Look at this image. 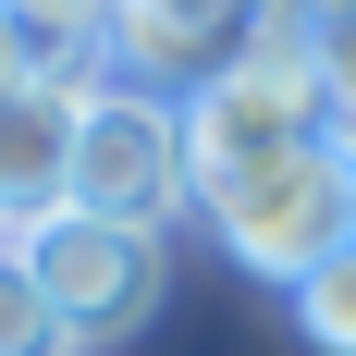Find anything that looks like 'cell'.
Masks as SVG:
<instances>
[{
  "label": "cell",
  "mask_w": 356,
  "mask_h": 356,
  "mask_svg": "<svg viewBox=\"0 0 356 356\" xmlns=\"http://www.w3.org/2000/svg\"><path fill=\"white\" fill-rule=\"evenodd\" d=\"M0 356H86L62 332V307L37 295V270H25V246H0Z\"/></svg>",
  "instance_id": "ba28073f"
},
{
  "label": "cell",
  "mask_w": 356,
  "mask_h": 356,
  "mask_svg": "<svg viewBox=\"0 0 356 356\" xmlns=\"http://www.w3.org/2000/svg\"><path fill=\"white\" fill-rule=\"evenodd\" d=\"M13 25H25V49H37L49 74L111 62V0H13Z\"/></svg>",
  "instance_id": "52a82bcc"
},
{
  "label": "cell",
  "mask_w": 356,
  "mask_h": 356,
  "mask_svg": "<svg viewBox=\"0 0 356 356\" xmlns=\"http://www.w3.org/2000/svg\"><path fill=\"white\" fill-rule=\"evenodd\" d=\"M74 209L136 221V234H172V221L197 209L184 99H160V86H123V74H111L99 111H86V147H74Z\"/></svg>",
  "instance_id": "3957f363"
},
{
  "label": "cell",
  "mask_w": 356,
  "mask_h": 356,
  "mask_svg": "<svg viewBox=\"0 0 356 356\" xmlns=\"http://www.w3.org/2000/svg\"><path fill=\"white\" fill-rule=\"evenodd\" d=\"M111 62L37 74L25 99H0V234H37L49 209H74V147H86V111H99Z\"/></svg>",
  "instance_id": "5b68a950"
},
{
  "label": "cell",
  "mask_w": 356,
  "mask_h": 356,
  "mask_svg": "<svg viewBox=\"0 0 356 356\" xmlns=\"http://www.w3.org/2000/svg\"><path fill=\"white\" fill-rule=\"evenodd\" d=\"M258 49L246 0H111V74L123 86H160V99H197L221 62Z\"/></svg>",
  "instance_id": "8992f818"
},
{
  "label": "cell",
  "mask_w": 356,
  "mask_h": 356,
  "mask_svg": "<svg viewBox=\"0 0 356 356\" xmlns=\"http://www.w3.org/2000/svg\"><path fill=\"white\" fill-rule=\"evenodd\" d=\"M0 13H13V0H0Z\"/></svg>",
  "instance_id": "4fadbf2b"
},
{
  "label": "cell",
  "mask_w": 356,
  "mask_h": 356,
  "mask_svg": "<svg viewBox=\"0 0 356 356\" xmlns=\"http://www.w3.org/2000/svg\"><path fill=\"white\" fill-rule=\"evenodd\" d=\"M0 246H13V234H0Z\"/></svg>",
  "instance_id": "5bb4252c"
},
{
  "label": "cell",
  "mask_w": 356,
  "mask_h": 356,
  "mask_svg": "<svg viewBox=\"0 0 356 356\" xmlns=\"http://www.w3.org/2000/svg\"><path fill=\"white\" fill-rule=\"evenodd\" d=\"M332 136V99H320V62H307V37H258L246 62H221L197 99H184V160H197V197L209 184H246L270 160Z\"/></svg>",
  "instance_id": "7a4b0ae2"
},
{
  "label": "cell",
  "mask_w": 356,
  "mask_h": 356,
  "mask_svg": "<svg viewBox=\"0 0 356 356\" xmlns=\"http://www.w3.org/2000/svg\"><path fill=\"white\" fill-rule=\"evenodd\" d=\"M37 270V295L62 307L74 344H123V332H147V307H160V270H172V246L160 234H136V221H99V209H49L37 234H13Z\"/></svg>",
  "instance_id": "277c9868"
},
{
  "label": "cell",
  "mask_w": 356,
  "mask_h": 356,
  "mask_svg": "<svg viewBox=\"0 0 356 356\" xmlns=\"http://www.w3.org/2000/svg\"><path fill=\"white\" fill-rule=\"evenodd\" d=\"M320 13H356V0H307V25H320Z\"/></svg>",
  "instance_id": "7c38bea8"
},
{
  "label": "cell",
  "mask_w": 356,
  "mask_h": 356,
  "mask_svg": "<svg viewBox=\"0 0 356 356\" xmlns=\"http://www.w3.org/2000/svg\"><path fill=\"white\" fill-rule=\"evenodd\" d=\"M37 74H49V62H37V49H25V25H13V13H0V99H25Z\"/></svg>",
  "instance_id": "8fae6325"
},
{
  "label": "cell",
  "mask_w": 356,
  "mask_h": 356,
  "mask_svg": "<svg viewBox=\"0 0 356 356\" xmlns=\"http://www.w3.org/2000/svg\"><path fill=\"white\" fill-rule=\"evenodd\" d=\"M307 62H320V99H332V147L356 160V13H320L307 25Z\"/></svg>",
  "instance_id": "9c48e42d"
},
{
  "label": "cell",
  "mask_w": 356,
  "mask_h": 356,
  "mask_svg": "<svg viewBox=\"0 0 356 356\" xmlns=\"http://www.w3.org/2000/svg\"><path fill=\"white\" fill-rule=\"evenodd\" d=\"M295 332H307L320 356H356V246L332 258V270H320L307 295H295Z\"/></svg>",
  "instance_id": "30bf717a"
},
{
  "label": "cell",
  "mask_w": 356,
  "mask_h": 356,
  "mask_svg": "<svg viewBox=\"0 0 356 356\" xmlns=\"http://www.w3.org/2000/svg\"><path fill=\"white\" fill-rule=\"evenodd\" d=\"M197 221H209V246L234 258V270L307 295L332 258L356 246V160L320 136V147H295V160H270V172H246V184H209Z\"/></svg>",
  "instance_id": "6da1fadb"
}]
</instances>
